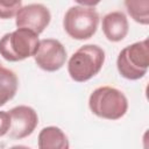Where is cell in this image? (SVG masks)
Listing matches in <instances>:
<instances>
[{"instance_id": "16", "label": "cell", "mask_w": 149, "mask_h": 149, "mask_svg": "<svg viewBox=\"0 0 149 149\" xmlns=\"http://www.w3.org/2000/svg\"><path fill=\"white\" fill-rule=\"evenodd\" d=\"M0 65H1V63H0Z\"/></svg>"}, {"instance_id": "4", "label": "cell", "mask_w": 149, "mask_h": 149, "mask_svg": "<svg viewBox=\"0 0 149 149\" xmlns=\"http://www.w3.org/2000/svg\"><path fill=\"white\" fill-rule=\"evenodd\" d=\"M116 68L119 73L129 80L142 78L149 68V45L148 40L135 42L123 48L118 56Z\"/></svg>"}, {"instance_id": "8", "label": "cell", "mask_w": 149, "mask_h": 149, "mask_svg": "<svg viewBox=\"0 0 149 149\" xmlns=\"http://www.w3.org/2000/svg\"><path fill=\"white\" fill-rule=\"evenodd\" d=\"M15 24L17 28H27L36 34H41L50 23V10L42 3H30L23 6L16 13Z\"/></svg>"}, {"instance_id": "9", "label": "cell", "mask_w": 149, "mask_h": 149, "mask_svg": "<svg viewBox=\"0 0 149 149\" xmlns=\"http://www.w3.org/2000/svg\"><path fill=\"white\" fill-rule=\"evenodd\" d=\"M129 30L127 16L122 12H111L102 17V31L111 42L122 41Z\"/></svg>"}, {"instance_id": "1", "label": "cell", "mask_w": 149, "mask_h": 149, "mask_svg": "<svg viewBox=\"0 0 149 149\" xmlns=\"http://www.w3.org/2000/svg\"><path fill=\"white\" fill-rule=\"evenodd\" d=\"M104 62L105 51L97 44H86L70 57L68 72L74 81L84 83L99 73Z\"/></svg>"}, {"instance_id": "14", "label": "cell", "mask_w": 149, "mask_h": 149, "mask_svg": "<svg viewBox=\"0 0 149 149\" xmlns=\"http://www.w3.org/2000/svg\"><path fill=\"white\" fill-rule=\"evenodd\" d=\"M10 127V116L6 111H0V137L6 135Z\"/></svg>"}, {"instance_id": "12", "label": "cell", "mask_w": 149, "mask_h": 149, "mask_svg": "<svg viewBox=\"0 0 149 149\" xmlns=\"http://www.w3.org/2000/svg\"><path fill=\"white\" fill-rule=\"evenodd\" d=\"M130 17L140 24H149V0H125Z\"/></svg>"}, {"instance_id": "11", "label": "cell", "mask_w": 149, "mask_h": 149, "mask_svg": "<svg viewBox=\"0 0 149 149\" xmlns=\"http://www.w3.org/2000/svg\"><path fill=\"white\" fill-rule=\"evenodd\" d=\"M19 80L14 71L0 65V107L16 94Z\"/></svg>"}, {"instance_id": "10", "label": "cell", "mask_w": 149, "mask_h": 149, "mask_svg": "<svg viewBox=\"0 0 149 149\" xmlns=\"http://www.w3.org/2000/svg\"><path fill=\"white\" fill-rule=\"evenodd\" d=\"M37 146L40 149H68L70 147L64 132L55 126L44 127L40 132Z\"/></svg>"}, {"instance_id": "3", "label": "cell", "mask_w": 149, "mask_h": 149, "mask_svg": "<svg viewBox=\"0 0 149 149\" xmlns=\"http://www.w3.org/2000/svg\"><path fill=\"white\" fill-rule=\"evenodd\" d=\"M38 34L27 28H17L0 38V56L8 62H19L35 55Z\"/></svg>"}, {"instance_id": "13", "label": "cell", "mask_w": 149, "mask_h": 149, "mask_svg": "<svg viewBox=\"0 0 149 149\" xmlns=\"http://www.w3.org/2000/svg\"><path fill=\"white\" fill-rule=\"evenodd\" d=\"M22 7V0H0V19H12Z\"/></svg>"}, {"instance_id": "7", "label": "cell", "mask_w": 149, "mask_h": 149, "mask_svg": "<svg viewBox=\"0 0 149 149\" xmlns=\"http://www.w3.org/2000/svg\"><path fill=\"white\" fill-rule=\"evenodd\" d=\"M8 113L10 116V127L7 134L12 139L22 140L33 134L38 123V116L34 108L20 105L13 107Z\"/></svg>"}, {"instance_id": "5", "label": "cell", "mask_w": 149, "mask_h": 149, "mask_svg": "<svg viewBox=\"0 0 149 149\" xmlns=\"http://www.w3.org/2000/svg\"><path fill=\"white\" fill-rule=\"evenodd\" d=\"M99 24V14L93 7L73 6L68 9L63 19V27L68 35L74 40L91 38Z\"/></svg>"}, {"instance_id": "2", "label": "cell", "mask_w": 149, "mask_h": 149, "mask_svg": "<svg viewBox=\"0 0 149 149\" xmlns=\"http://www.w3.org/2000/svg\"><path fill=\"white\" fill-rule=\"evenodd\" d=\"M88 107L99 118L119 120L128 109V100L120 90L111 86H101L91 93Z\"/></svg>"}, {"instance_id": "6", "label": "cell", "mask_w": 149, "mask_h": 149, "mask_svg": "<svg viewBox=\"0 0 149 149\" xmlns=\"http://www.w3.org/2000/svg\"><path fill=\"white\" fill-rule=\"evenodd\" d=\"M34 59L42 70L54 72L59 70L65 64L66 50L58 40L44 38L40 41Z\"/></svg>"}, {"instance_id": "15", "label": "cell", "mask_w": 149, "mask_h": 149, "mask_svg": "<svg viewBox=\"0 0 149 149\" xmlns=\"http://www.w3.org/2000/svg\"><path fill=\"white\" fill-rule=\"evenodd\" d=\"M77 3H79L80 6L84 7H94L97 6L101 0H74Z\"/></svg>"}]
</instances>
